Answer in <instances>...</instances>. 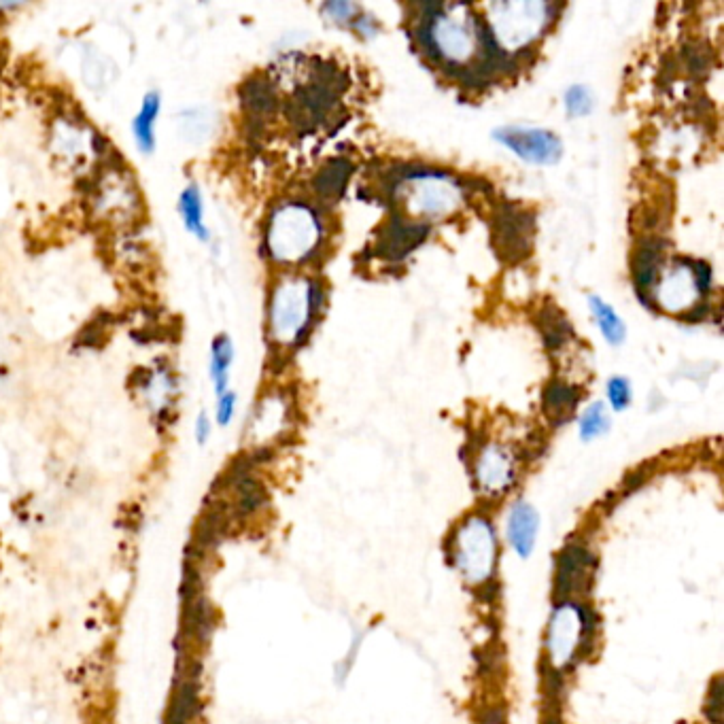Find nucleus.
I'll use <instances>...</instances> for the list:
<instances>
[{
  "mask_svg": "<svg viewBox=\"0 0 724 724\" xmlns=\"http://www.w3.org/2000/svg\"><path fill=\"white\" fill-rule=\"evenodd\" d=\"M323 304V287L308 277H287L272 289L268 306L270 338L281 347H296L313 327Z\"/></svg>",
  "mask_w": 724,
  "mask_h": 724,
  "instance_id": "nucleus-1",
  "label": "nucleus"
},
{
  "mask_svg": "<svg viewBox=\"0 0 724 724\" xmlns=\"http://www.w3.org/2000/svg\"><path fill=\"white\" fill-rule=\"evenodd\" d=\"M323 226L315 209L304 202H285L272 211L266 226V249L274 262H306L321 243Z\"/></svg>",
  "mask_w": 724,
  "mask_h": 724,
  "instance_id": "nucleus-2",
  "label": "nucleus"
},
{
  "mask_svg": "<svg viewBox=\"0 0 724 724\" xmlns=\"http://www.w3.org/2000/svg\"><path fill=\"white\" fill-rule=\"evenodd\" d=\"M559 9L548 3H497L489 7L491 22L487 20V24L497 45L516 56L542 37Z\"/></svg>",
  "mask_w": 724,
  "mask_h": 724,
  "instance_id": "nucleus-3",
  "label": "nucleus"
},
{
  "mask_svg": "<svg viewBox=\"0 0 724 724\" xmlns=\"http://www.w3.org/2000/svg\"><path fill=\"white\" fill-rule=\"evenodd\" d=\"M455 561L468 582L489 580L495 565V538L487 521L470 519L463 525L455 540Z\"/></svg>",
  "mask_w": 724,
  "mask_h": 724,
  "instance_id": "nucleus-4",
  "label": "nucleus"
},
{
  "mask_svg": "<svg viewBox=\"0 0 724 724\" xmlns=\"http://www.w3.org/2000/svg\"><path fill=\"white\" fill-rule=\"evenodd\" d=\"M701 291L697 287L691 268V257H678L669 270H661L657 285L652 289L654 306H661L669 313H684L699 304Z\"/></svg>",
  "mask_w": 724,
  "mask_h": 724,
  "instance_id": "nucleus-5",
  "label": "nucleus"
},
{
  "mask_svg": "<svg viewBox=\"0 0 724 724\" xmlns=\"http://www.w3.org/2000/svg\"><path fill=\"white\" fill-rule=\"evenodd\" d=\"M493 139L508 147L516 158L529 164H555L561 160L563 145L559 136L542 128H519L506 126L493 132Z\"/></svg>",
  "mask_w": 724,
  "mask_h": 724,
  "instance_id": "nucleus-6",
  "label": "nucleus"
},
{
  "mask_svg": "<svg viewBox=\"0 0 724 724\" xmlns=\"http://www.w3.org/2000/svg\"><path fill=\"white\" fill-rule=\"evenodd\" d=\"M531 215L516 206H499L493 217V243L506 262H519L531 245Z\"/></svg>",
  "mask_w": 724,
  "mask_h": 724,
  "instance_id": "nucleus-7",
  "label": "nucleus"
},
{
  "mask_svg": "<svg viewBox=\"0 0 724 724\" xmlns=\"http://www.w3.org/2000/svg\"><path fill=\"white\" fill-rule=\"evenodd\" d=\"M584 618L572 603H561L548 629V657L555 667L570 665L582 642Z\"/></svg>",
  "mask_w": 724,
  "mask_h": 724,
  "instance_id": "nucleus-8",
  "label": "nucleus"
},
{
  "mask_svg": "<svg viewBox=\"0 0 724 724\" xmlns=\"http://www.w3.org/2000/svg\"><path fill=\"white\" fill-rule=\"evenodd\" d=\"M427 234V223H412L400 215H393L376 240V251L381 257H387V260H402V257H406L423 243Z\"/></svg>",
  "mask_w": 724,
  "mask_h": 724,
  "instance_id": "nucleus-9",
  "label": "nucleus"
},
{
  "mask_svg": "<svg viewBox=\"0 0 724 724\" xmlns=\"http://www.w3.org/2000/svg\"><path fill=\"white\" fill-rule=\"evenodd\" d=\"M476 480L487 493H502L514 480V459L502 446H487L476 463Z\"/></svg>",
  "mask_w": 724,
  "mask_h": 724,
  "instance_id": "nucleus-10",
  "label": "nucleus"
},
{
  "mask_svg": "<svg viewBox=\"0 0 724 724\" xmlns=\"http://www.w3.org/2000/svg\"><path fill=\"white\" fill-rule=\"evenodd\" d=\"M162 115V94L151 90L143 96L141 109L132 119V139L143 155H151L158 147V122Z\"/></svg>",
  "mask_w": 724,
  "mask_h": 724,
  "instance_id": "nucleus-11",
  "label": "nucleus"
},
{
  "mask_svg": "<svg viewBox=\"0 0 724 724\" xmlns=\"http://www.w3.org/2000/svg\"><path fill=\"white\" fill-rule=\"evenodd\" d=\"M591 555L589 550L582 546H570L563 550L557 563V578H555V591L563 599L582 589V584L589 578Z\"/></svg>",
  "mask_w": 724,
  "mask_h": 724,
  "instance_id": "nucleus-12",
  "label": "nucleus"
},
{
  "mask_svg": "<svg viewBox=\"0 0 724 724\" xmlns=\"http://www.w3.org/2000/svg\"><path fill=\"white\" fill-rule=\"evenodd\" d=\"M238 94L245 111L251 115L249 119H264L279 107L277 88H274V83L264 75H255L247 79L243 85H240Z\"/></svg>",
  "mask_w": 724,
  "mask_h": 724,
  "instance_id": "nucleus-13",
  "label": "nucleus"
},
{
  "mask_svg": "<svg viewBox=\"0 0 724 724\" xmlns=\"http://www.w3.org/2000/svg\"><path fill=\"white\" fill-rule=\"evenodd\" d=\"M536 533H538L536 510L525 502L514 504L508 516V538L516 550V555L519 557L531 555L533 544H536Z\"/></svg>",
  "mask_w": 724,
  "mask_h": 724,
  "instance_id": "nucleus-14",
  "label": "nucleus"
},
{
  "mask_svg": "<svg viewBox=\"0 0 724 724\" xmlns=\"http://www.w3.org/2000/svg\"><path fill=\"white\" fill-rule=\"evenodd\" d=\"M177 209L185 232L192 234L196 240H200V243H209L211 232L206 228L204 221V198H202V189L196 183L185 185L179 196Z\"/></svg>",
  "mask_w": 724,
  "mask_h": 724,
  "instance_id": "nucleus-15",
  "label": "nucleus"
},
{
  "mask_svg": "<svg viewBox=\"0 0 724 724\" xmlns=\"http://www.w3.org/2000/svg\"><path fill=\"white\" fill-rule=\"evenodd\" d=\"M582 398V391L576 385H570L561 381V378H553L544 389V410L546 415L553 419L557 425L572 419L574 410Z\"/></svg>",
  "mask_w": 724,
  "mask_h": 724,
  "instance_id": "nucleus-16",
  "label": "nucleus"
},
{
  "mask_svg": "<svg viewBox=\"0 0 724 724\" xmlns=\"http://www.w3.org/2000/svg\"><path fill=\"white\" fill-rule=\"evenodd\" d=\"M232 364H234V344L228 334H219L211 342V357H209V376L217 398L230 391Z\"/></svg>",
  "mask_w": 724,
  "mask_h": 724,
  "instance_id": "nucleus-17",
  "label": "nucleus"
},
{
  "mask_svg": "<svg viewBox=\"0 0 724 724\" xmlns=\"http://www.w3.org/2000/svg\"><path fill=\"white\" fill-rule=\"evenodd\" d=\"M353 175V164L347 158H336L319 170L313 181L315 192L321 198H338Z\"/></svg>",
  "mask_w": 724,
  "mask_h": 724,
  "instance_id": "nucleus-18",
  "label": "nucleus"
},
{
  "mask_svg": "<svg viewBox=\"0 0 724 724\" xmlns=\"http://www.w3.org/2000/svg\"><path fill=\"white\" fill-rule=\"evenodd\" d=\"M538 325H540L542 336H544V344L553 351H559L563 344L570 342L572 336H574L570 321H567L563 317L561 310L555 308V306H548V308L540 310Z\"/></svg>",
  "mask_w": 724,
  "mask_h": 724,
  "instance_id": "nucleus-19",
  "label": "nucleus"
},
{
  "mask_svg": "<svg viewBox=\"0 0 724 724\" xmlns=\"http://www.w3.org/2000/svg\"><path fill=\"white\" fill-rule=\"evenodd\" d=\"M589 304H591V313L597 321L601 336L606 338L612 347L623 344V340L627 336V327H625V321L616 315V310L606 300H601L599 296H591Z\"/></svg>",
  "mask_w": 724,
  "mask_h": 724,
  "instance_id": "nucleus-20",
  "label": "nucleus"
},
{
  "mask_svg": "<svg viewBox=\"0 0 724 724\" xmlns=\"http://www.w3.org/2000/svg\"><path fill=\"white\" fill-rule=\"evenodd\" d=\"M608 425H610V419H608V412H606V404L603 402H593L589 408H586L582 412L580 417V438L582 440H593V438H599L601 434L608 432Z\"/></svg>",
  "mask_w": 724,
  "mask_h": 724,
  "instance_id": "nucleus-21",
  "label": "nucleus"
},
{
  "mask_svg": "<svg viewBox=\"0 0 724 724\" xmlns=\"http://www.w3.org/2000/svg\"><path fill=\"white\" fill-rule=\"evenodd\" d=\"M563 102L570 117H584L593 111V94L586 85H572V88H567Z\"/></svg>",
  "mask_w": 724,
  "mask_h": 724,
  "instance_id": "nucleus-22",
  "label": "nucleus"
},
{
  "mask_svg": "<svg viewBox=\"0 0 724 724\" xmlns=\"http://www.w3.org/2000/svg\"><path fill=\"white\" fill-rule=\"evenodd\" d=\"M631 385L627 378L614 376L608 381V400L614 410H625L631 404Z\"/></svg>",
  "mask_w": 724,
  "mask_h": 724,
  "instance_id": "nucleus-23",
  "label": "nucleus"
},
{
  "mask_svg": "<svg viewBox=\"0 0 724 724\" xmlns=\"http://www.w3.org/2000/svg\"><path fill=\"white\" fill-rule=\"evenodd\" d=\"M323 13L327 20H332L336 24H353L355 17L361 13L357 5L353 3H327L323 5Z\"/></svg>",
  "mask_w": 724,
  "mask_h": 724,
  "instance_id": "nucleus-24",
  "label": "nucleus"
},
{
  "mask_svg": "<svg viewBox=\"0 0 724 724\" xmlns=\"http://www.w3.org/2000/svg\"><path fill=\"white\" fill-rule=\"evenodd\" d=\"M236 404H238V395L230 389L217 398V408H215V421L219 427H228L236 415Z\"/></svg>",
  "mask_w": 724,
  "mask_h": 724,
  "instance_id": "nucleus-25",
  "label": "nucleus"
},
{
  "mask_svg": "<svg viewBox=\"0 0 724 724\" xmlns=\"http://www.w3.org/2000/svg\"><path fill=\"white\" fill-rule=\"evenodd\" d=\"M691 268H693V274H695V281H697L701 296H705V293H708L710 287H712V266L705 260H693V257H691Z\"/></svg>",
  "mask_w": 724,
  "mask_h": 724,
  "instance_id": "nucleus-26",
  "label": "nucleus"
},
{
  "mask_svg": "<svg viewBox=\"0 0 724 724\" xmlns=\"http://www.w3.org/2000/svg\"><path fill=\"white\" fill-rule=\"evenodd\" d=\"M351 28H353L357 34H361V37H364V39H372V37H376V32H378V28H381V26H378L374 15H370V13H359V15L355 17V22L351 24Z\"/></svg>",
  "mask_w": 724,
  "mask_h": 724,
  "instance_id": "nucleus-27",
  "label": "nucleus"
},
{
  "mask_svg": "<svg viewBox=\"0 0 724 724\" xmlns=\"http://www.w3.org/2000/svg\"><path fill=\"white\" fill-rule=\"evenodd\" d=\"M211 432H213V425H211V419L206 412H200L198 419H196V425H194V436H196V442L202 446L209 442L211 438Z\"/></svg>",
  "mask_w": 724,
  "mask_h": 724,
  "instance_id": "nucleus-28",
  "label": "nucleus"
},
{
  "mask_svg": "<svg viewBox=\"0 0 724 724\" xmlns=\"http://www.w3.org/2000/svg\"><path fill=\"white\" fill-rule=\"evenodd\" d=\"M722 697H720V684L714 686L712 691V699H710V708H708V714L714 722H720V712H722Z\"/></svg>",
  "mask_w": 724,
  "mask_h": 724,
  "instance_id": "nucleus-29",
  "label": "nucleus"
}]
</instances>
